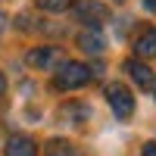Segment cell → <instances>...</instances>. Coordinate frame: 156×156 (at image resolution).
<instances>
[{"label": "cell", "instance_id": "4", "mask_svg": "<svg viewBox=\"0 0 156 156\" xmlns=\"http://www.w3.org/2000/svg\"><path fill=\"white\" fill-rule=\"evenodd\" d=\"M28 66H34V69H53V66H62V50L59 47H34L28 56Z\"/></svg>", "mask_w": 156, "mask_h": 156}, {"label": "cell", "instance_id": "11", "mask_svg": "<svg viewBox=\"0 0 156 156\" xmlns=\"http://www.w3.org/2000/svg\"><path fill=\"white\" fill-rule=\"evenodd\" d=\"M144 156H156V140H150V144H144Z\"/></svg>", "mask_w": 156, "mask_h": 156}, {"label": "cell", "instance_id": "8", "mask_svg": "<svg viewBox=\"0 0 156 156\" xmlns=\"http://www.w3.org/2000/svg\"><path fill=\"white\" fill-rule=\"evenodd\" d=\"M156 56V28H147L134 37V59H147Z\"/></svg>", "mask_w": 156, "mask_h": 156}, {"label": "cell", "instance_id": "7", "mask_svg": "<svg viewBox=\"0 0 156 156\" xmlns=\"http://www.w3.org/2000/svg\"><path fill=\"white\" fill-rule=\"evenodd\" d=\"M3 153H6V156H37V147H34L31 137H25V134H12V137L6 140Z\"/></svg>", "mask_w": 156, "mask_h": 156}, {"label": "cell", "instance_id": "1", "mask_svg": "<svg viewBox=\"0 0 156 156\" xmlns=\"http://www.w3.org/2000/svg\"><path fill=\"white\" fill-rule=\"evenodd\" d=\"M87 81H90V69L84 66V62H72V59H66V62L56 69V75H53V87H59V90L84 87Z\"/></svg>", "mask_w": 156, "mask_h": 156}, {"label": "cell", "instance_id": "5", "mask_svg": "<svg viewBox=\"0 0 156 156\" xmlns=\"http://www.w3.org/2000/svg\"><path fill=\"white\" fill-rule=\"evenodd\" d=\"M122 69L134 78V84H137V87H156V75H153V69L147 66L144 59H134V56H131V59H125V62H122Z\"/></svg>", "mask_w": 156, "mask_h": 156}, {"label": "cell", "instance_id": "13", "mask_svg": "<svg viewBox=\"0 0 156 156\" xmlns=\"http://www.w3.org/2000/svg\"><path fill=\"white\" fill-rule=\"evenodd\" d=\"M6 90V78H3V72H0V94Z\"/></svg>", "mask_w": 156, "mask_h": 156}, {"label": "cell", "instance_id": "9", "mask_svg": "<svg viewBox=\"0 0 156 156\" xmlns=\"http://www.w3.org/2000/svg\"><path fill=\"white\" fill-rule=\"evenodd\" d=\"M37 9H47V12H66L75 6V0H34Z\"/></svg>", "mask_w": 156, "mask_h": 156}, {"label": "cell", "instance_id": "2", "mask_svg": "<svg viewBox=\"0 0 156 156\" xmlns=\"http://www.w3.org/2000/svg\"><path fill=\"white\" fill-rule=\"evenodd\" d=\"M103 94H106V103L112 106L115 119H122V122L131 119V112H134V94H131V90H128L122 81H109Z\"/></svg>", "mask_w": 156, "mask_h": 156}, {"label": "cell", "instance_id": "12", "mask_svg": "<svg viewBox=\"0 0 156 156\" xmlns=\"http://www.w3.org/2000/svg\"><path fill=\"white\" fill-rule=\"evenodd\" d=\"M144 6H147L150 12H156V0H144Z\"/></svg>", "mask_w": 156, "mask_h": 156}, {"label": "cell", "instance_id": "6", "mask_svg": "<svg viewBox=\"0 0 156 156\" xmlns=\"http://www.w3.org/2000/svg\"><path fill=\"white\" fill-rule=\"evenodd\" d=\"M78 47H81L84 53H90V56H100L106 41H103V34L97 28H84V31H78Z\"/></svg>", "mask_w": 156, "mask_h": 156}, {"label": "cell", "instance_id": "3", "mask_svg": "<svg viewBox=\"0 0 156 156\" xmlns=\"http://www.w3.org/2000/svg\"><path fill=\"white\" fill-rule=\"evenodd\" d=\"M75 19L87 28H100L109 19V6L100 0H75Z\"/></svg>", "mask_w": 156, "mask_h": 156}, {"label": "cell", "instance_id": "14", "mask_svg": "<svg viewBox=\"0 0 156 156\" xmlns=\"http://www.w3.org/2000/svg\"><path fill=\"white\" fill-rule=\"evenodd\" d=\"M6 28V16H3V12H0V31H3Z\"/></svg>", "mask_w": 156, "mask_h": 156}, {"label": "cell", "instance_id": "10", "mask_svg": "<svg viewBox=\"0 0 156 156\" xmlns=\"http://www.w3.org/2000/svg\"><path fill=\"white\" fill-rule=\"evenodd\" d=\"M47 156H78V150L69 140H50L47 144Z\"/></svg>", "mask_w": 156, "mask_h": 156}, {"label": "cell", "instance_id": "15", "mask_svg": "<svg viewBox=\"0 0 156 156\" xmlns=\"http://www.w3.org/2000/svg\"><path fill=\"white\" fill-rule=\"evenodd\" d=\"M115 3H122V0H115Z\"/></svg>", "mask_w": 156, "mask_h": 156}]
</instances>
